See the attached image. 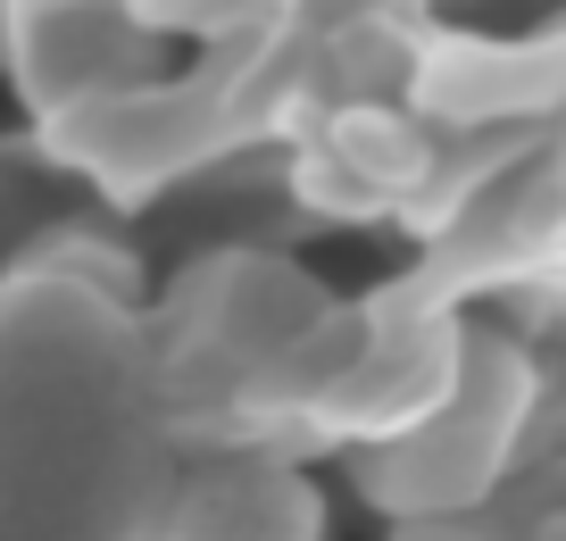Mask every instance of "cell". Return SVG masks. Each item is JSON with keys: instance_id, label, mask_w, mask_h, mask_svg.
Here are the masks:
<instances>
[{"instance_id": "obj_4", "label": "cell", "mask_w": 566, "mask_h": 541, "mask_svg": "<svg viewBox=\"0 0 566 541\" xmlns=\"http://www.w3.org/2000/svg\"><path fill=\"white\" fill-rule=\"evenodd\" d=\"M150 541H325V500L283 458H209L159 500Z\"/></svg>"}, {"instance_id": "obj_2", "label": "cell", "mask_w": 566, "mask_h": 541, "mask_svg": "<svg viewBox=\"0 0 566 541\" xmlns=\"http://www.w3.org/2000/svg\"><path fill=\"white\" fill-rule=\"evenodd\" d=\"M150 42L159 34L134 18V0H9V84L42 125L92 92L142 84Z\"/></svg>"}, {"instance_id": "obj_8", "label": "cell", "mask_w": 566, "mask_h": 541, "mask_svg": "<svg viewBox=\"0 0 566 541\" xmlns=\"http://www.w3.org/2000/svg\"><path fill=\"white\" fill-rule=\"evenodd\" d=\"M0 75H9V0H0Z\"/></svg>"}, {"instance_id": "obj_3", "label": "cell", "mask_w": 566, "mask_h": 541, "mask_svg": "<svg viewBox=\"0 0 566 541\" xmlns=\"http://www.w3.org/2000/svg\"><path fill=\"white\" fill-rule=\"evenodd\" d=\"M292 184H301V200L317 217L367 226V217L408 209L433 184V134L391 101H325Z\"/></svg>"}, {"instance_id": "obj_1", "label": "cell", "mask_w": 566, "mask_h": 541, "mask_svg": "<svg viewBox=\"0 0 566 541\" xmlns=\"http://www.w3.org/2000/svg\"><path fill=\"white\" fill-rule=\"evenodd\" d=\"M525 358L492 333L459 342V375L417 425L367 441L358 483L367 500H384L391 517H433V508H483L492 475L509 467V441L525 425Z\"/></svg>"}, {"instance_id": "obj_7", "label": "cell", "mask_w": 566, "mask_h": 541, "mask_svg": "<svg viewBox=\"0 0 566 541\" xmlns=\"http://www.w3.org/2000/svg\"><path fill=\"white\" fill-rule=\"evenodd\" d=\"M391 541H500L483 508H433V517H391Z\"/></svg>"}, {"instance_id": "obj_6", "label": "cell", "mask_w": 566, "mask_h": 541, "mask_svg": "<svg viewBox=\"0 0 566 541\" xmlns=\"http://www.w3.org/2000/svg\"><path fill=\"white\" fill-rule=\"evenodd\" d=\"M424 0H275V34L283 42H317L334 25H367V18H417Z\"/></svg>"}, {"instance_id": "obj_5", "label": "cell", "mask_w": 566, "mask_h": 541, "mask_svg": "<svg viewBox=\"0 0 566 541\" xmlns=\"http://www.w3.org/2000/svg\"><path fill=\"white\" fill-rule=\"evenodd\" d=\"M150 34H192V42H250L275 25V0H134Z\"/></svg>"}]
</instances>
